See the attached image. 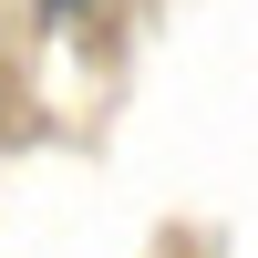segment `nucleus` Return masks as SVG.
<instances>
[{
	"label": "nucleus",
	"mask_w": 258,
	"mask_h": 258,
	"mask_svg": "<svg viewBox=\"0 0 258 258\" xmlns=\"http://www.w3.org/2000/svg\"><path fill=\"white\" fill-rule=\"evenodd\" d=\"M62 11H73V0H41V21H62Z\"/></svg>",
	"instance_id": "1"
}]
</instances>
